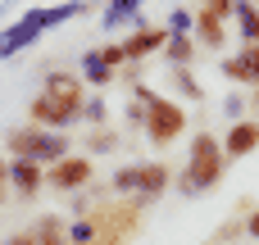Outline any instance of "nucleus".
Segmentation results:
<instances>
[{"label":"nucleus","instance_id":"19","mask_svg":"<svg viewBox=\"0 0 259 245\" xmlns=\"http://www.w3.org/2000/svg\"><path fill=\"white\" fill-rule=\"evenodd\" d=\"M187 55H191V45H187V41H182V36H178V41H173V59H178V64H182V59H187Z\"/></svg>","mask_w":259,"mask_h":245},{"label":"nucleus","instance_id":"17","mask_svg":"<svg viewBox=\"0 0 259 245\" xmlns=\"http://www.w3.org/2000/svg\"><path fill=\"white\" fill-rule=\"evenodd\" d=\"M132 9H137V0H114V9H109V23H114V18H123V14H132Z\"/></svg>","mask_w":259,"mask_h":245},{"label":"nucleus","instance_id":"3","mask_svg":"<svg viewBox=\"0 0 259 245\" xmlns=\"http://www.w3.org/2000/svg\"><path fill=\"white\" fill-rule=\"evenodd\" d=\"M9 150L18 159H41V164H59L68 155V141L64 136H50V132H14L9 136Z\"/></svg>","mask_w":259,"mask_h":245},{"label":"nucleus","instance_id":"4","mask_svg":"<svg viewBox=\"0 0 259 245\" xmlns=\"http://www.w3.org/2000/svg\"><path fill=\"white\" fill-rule=\"evenodd\" d=\"M87 177H91V164L87 159H59V164H50V173H46V182L50 186H59V191H77V186H87Z\"/></svg>","mask_w":259,"mask_h":245},{"label":"nucleus","instance_id":"14","mask_svg":"<svg viewBox=\"0 0 259 245\" xmlns=\"http://www.w3.org/2000/svg\"><path fill=\"white\" fill-rule=\"evenodd\" d=\"M87 77H91L96 86H105V82H114V68H109L100 55H91V64H87Z\"/></svg>","mask_w":259,"mask_h":245},{"label":"nucleus","instance_id":"2","mask_svg":"<svg viewBox=\"0 0 259 245\" xmlns=\"http://www.w3.org/2000/svg\"><path fill=\"white\" fill-rule=\"evenodd\" d=\"M141 100L150 105V109H146V132H150V141H155V145H168V141L187 127V114H182L173 100H159V95H150V91H141Z\"/></svg>","mask_w":259,"mask_h":245},{"label":"nucleus","instance_id":"21","mask_svg":"<svg viewBox=\"0 0 259 245\" xmlns=\"http://www.w3.org/2000/svg\"><path fill=\"white\" fill-rule=\"evenodd\" d=\"M246 232H250V236H259V209L250 214V223H246Z\"/></svg>","mask_w":259,"mask_h":245},{"label":"nucleus","instance_id":"5","mask_svg":"<svg viewBox=\"0 0 259 245\" xmlns=\"http://www.w3.org/2000/svg\"><path fill=\"white\" fill-rule=\"evenodd\" d=\"M9 182H14L18 195H36V186L46 182V164L41 159H18V164H9Z\"/></svg>","mask_w":259,"mask_h":245},{"label":"nucleus","instance_id":"20","mask_svg":"<svg viewBox=\"0 0 259 245\" xmlns=\"http://www.w3.org/2000/svg\"><path fill=\"white\" fill-rule=\"evenodd\" d=\"M87 118H105V100H87Z\"/></svg>","mask_w":259,"mask_h":245},{"label":"nucleus","instance_id":"15","mask_svg":"<svg viewBox=\"0 0 259 245\" xmlns=\"http://www.w3.org/2000/svg\"><path fill=\"white\" fill-rule=\"evenodd\" d=\"M36 241H41V245H64V227H59L55 218H46L41 232H36Z\"/></svg>","mask_w":259,"mask_h":245},{"label":"nucleus","instance_id":"1","mask_svg":"<svg viewBox=\"0 0 259 245\" xmlns=\"http://www.w3.org/2000/svg\"><path fill=\"white\" fill-rule=\"evenodd\" d=\"M223 168H228L223 145H219L214 136H196V145H191V164H187V177H182V191H187V195L209 191V186L223 177Z\"/></svg>","mask_w":259,"mask_h":245},{"label":"nucleus","instance_id":"22","mask_svg":"<svg viewBox=\"0 0 259 245\" xmlns=\"http://www.w3.org/2000/svg\"><path fill=\"white\" fill-rule=\"evenodd\" d=\"M9 245H41V241H36V236H14Z\"/></svg>","mask_w":259,"mask_h":245},{"label":"nucleus","instance_id":"25","mask_svg":"<svg viewBox=\"0 0 259 245\" xmlns=\"http://www.w3.org/2000/svg\"><path fill=\"white\" fill-rule=\"evenodd\" d=\"M0 191H5V182H0Z\"/></svg>","mask_w":259,"mask_h":245},{"label":"nucleus","instance_id":"7","mask_svg":"<svg viewBox=\"0 0 259 245\" xmlns=\"http://www.w3.org/2000/svg\"><path fill=\"white\" fill-rule=\"evenodd\" d=\"M223 73H228V77H237V82H259V41H250L241 55L223 59Z\"/></svg>","mask_w":259,"mask_h":245},{"label":"nucleus","instance_id":"6","mask_svg":"<svg viewBox=\"0 0 259 245\" xmlns=\"http://www.w3.org/2000/svg\"><path fill=\"white\" fill-rule=\"evenodd\" d=\"M32 118H36L41 127H46V123H50V127H64V123L77 118V105H64V100H55V95H41V100L32 105Z\"/></svg>","mask_w":259,"mask_h":245},{"label":"nucleus","instance_id":"16","mask_svg":"<svg viewBox=\"0 0 259 245\" xmlns=\"http://www.w3.org/2000/svg\"><path fill=\"white\" fill-rule=\"evenodd\" d=\"M114 186H118V191H137V168H123V173L114 177Z\"/></svg>","mask_w":259,"mask_h":245},{"label":"nucleus","instance_id":"11","mask_svg":"<svg viewBox=\"0 0 259 245\" xmlns=\"http://www.w3.org/2000/svg\"><path fill=\"white\" fill-rule=\"evenodd\" d=\"M237 23H241V36L246 41H259V5L237 0Z\"/></svg>","mask_w":259,"mask_h":245},{"label":"nucleus","instance_id":"10","mask_svg":"<svg viewBox=\"0 0 259 245\" xmlns=\"http://www.w3.org/2000/svg\"><path fill=\"white\" fill-rule=\"evenodd\" d=\"M164 186H168V168H164V164L137 168V191H146V195H159Z\"/></svg>","mask_w":259,"mask_h":245},{"label":"nucleus","instance_id":"23","mask_svg":"<svg viewBox=\"0 0 259 245\" xmlns=\"http://www.w3.org/2000/svg\"><path fill=\"white\" fill-rule=\"evenodd\" d=\"M5 177H9V168H5V164H0V182H5Z\"/></svg>","mask_w":259,"mask_h":245},{"label":"nucleus","instance_id":"8","mask_svg":"<svg viewBox=\"0 0 259 245\" xmlns=\"http://www.w3.org/2000/svg\"><path fill=\"white\" fill-rule=\"evenodd\" d=\"M259 145V123H237L232 132H228V141H223V155L228 159H241V155H250Z\"/></svg>","mask_w":259,"mask_h":245},{"label":"nucleus","instance_id":"9","mask_svg":"<svg viewBox=\"0 0 259 245\" xmlns=\"http://www.w3.org/2000/svg\"><path fill=\"white\" fill-rule=\"evenodd\" d=\"M46 95H55V100H64V105H82V86H77L68 73L46 77Z\"/></svg>","mask_w":259,"mask_h":245},{"label":"nucleus","instance_id":"12","mask_svg":"<svg viewBox=\"0 0 259 245\" xmlns=\"http://www.w3.org/2000/svg\"><path fill=\"white\" fill-rule=\"evenodd\" d=\"M159 45H164V32H159V27H146V32H141V36H132L123 50L137 59V55H150V50H159Z\"/></svg>","mask_w":259,"mask_h":245},{"label":"nucleus","instance_id":"13","mask_svg":"<svg viewBox=\"0 0 259 245\" xmlns=\"http://www.w3.org/2000/svg\"><path fill=\"white\" fill-rule=\"evenodd\" d=\"M200 36H205L209 45H219V41H223V14L205 9V14H200Z\"/></svg>","mask_w":259,"mask_h":245},{"label":"nucleus","instance_id":"18","mask_svg":"<svg viewBox=\"0 0 259 245\" xmlns=\"http://www.w3.org/2000/svg\"><path fill=\"white\" fill-rule=\"evenodd\" d=\"M205 9H214V14H228V9H237V0H205Z\"/></svg>","mask_w":259,"mask_h":245},{"label":"nucleus","instance_id":"24","mask_svg":"<svg viewBox=\"0 0 259 245\" xmlns=\"http://www.w3.org/2000/svg\"><path fill=\"white\" fill-rule=\"evenodd\" d=\"M255 109H259V91H255Z\"/></svg>","mask_w":259,"mask_h":245}]
</instances>
